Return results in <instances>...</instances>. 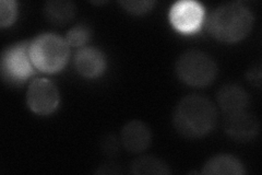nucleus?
<instances>
[{"label":"nucleus","mask_w":262,"mask_h":175,"mask_svg":"<svg viewBox=\"0 0 262 175\" xmlns=\"http://www.w3.org/2000/svg\"><path fill=\"white\" fill-rule=\"evenodd\" d=\"M217 102L225 114H233L246 110L249 96L241 86L226 85L219 90Z\"/></svg>","instance_id":"nucleus-11"},{"label":"nucleus","mask_w":262,"mask_h":175,"mask_svg":"<svg viewBox=\"0 0 262 175\" xmlns=\"http://www.w3.org/2000/svg\"><path fill=\"white\" fill-rule=\"evenodd\" d=\"M202 173L210 175H242L246 173V170L237 158L231 154H219L204 164Z\"/></svg>","instance_id":"nucleus-12"},{"label":"nucleus","mask_w":262,"mask_h":175,"mask_svg":"<svg viewBox=\"0 0 262 175\" xmlns=\"http://www.w3.org/2000/svg\"><path fill=\"white\" fill-rule=\"evenodd\" d=\"M174 126L186 138H200L208 135L217 123L215 105L206 96L191 94L180 100L177 104Z\"/></svg>","instance_id":"nucleus-1"},{"label":"nucleus","mask_w":262,"mask_h":175,"mask_svg":"<svg viewBox=\"0 0 262 175\" xmlns=\"http://www.w3.org/2000/svg\"><path fill=\"white\" fill-rule=\"evenodd\" d=\"M46 19L55 26H63L70 22L76 14V6L67 0H49L44 5Z\"/></svg>","instance_id":"nucleus-13"},{"label":"nucleus","mask_w":262,"mask_h":175,"mask_svg":"<svg viewBox=\"0 0 262 175\" xmlns=\"http://www.w3.org/2000/svg\"><path fill=\"white\" fill-rule=\"evenodd\" d=\"M247 79L251 83V85L256 86L257 88L260 87V83H261V67H260V65L253 66V68H251L248 71Z\"/></svg>","instance_id":"nucleus-19"},{"label":"nucleus","mask_w":262,"mask_h":175,"mask_svg":"<svg viewBox=\"0 0 262 175\" xmlns=\"http://www.w3.org/2000/svg\"><path fill=\"white\" fill-rule=\"evenodd\" d=\"M75 66L82 76L95 78L104 72L106 60L100 49L95 47H84L76 54Z\"/></svg>","instance_id":"nucleus-10"},{"label":"nucleus","mask_w":262,"mask_h":175,"mask_svg":"<svg viewBox=\"0 0 262 175\" xmlns=\"http://www.w3.org/2000/svg\"><path fill=\"white\" fill-rule=\"evenodd\" d=\"M151 131L140 121L128 122L121 129V144L129 152L140 153L151 145Z\"/></svg>","instance_id":"nucleus-9"},{"label":"nucleus","mask_w":262,"mask_h":175,"mask_svg":"<svg viewBox=\"0 0 262 175\" xmlns=\"http://www.w3.org/2000/svg\"><path fill=\"white\" fill-rule=\"evenodd\" d=\"M101 149L102 151L108 157H113L118 152L119 150V141L114 135H106L101 140Z\"/></svg>","instance_id":"nucleus-18"},{"label":"nucleus","mask_w":262,"mask_h":175,"mask_svg":"<svg viewBox=\"0 0 262 175\" xmlns=\"http://www.w3.org/2000/svg\"><path fill=\"white\" fill-rule=\"evenodd\" d=\"M120 5L130 13L142 14L152 9L154 2H151V0H127V2H120Z\"/></svg>","instance_id":"nucleus-17"},{"label":"nucleus","mask_w":262,"mask_h":175,"mask_svg":"<svg viewBox=\"0 0 262 175\" xmlns=\"http://www.w3.org/2000/svg\"><path fill=\"white\" fill-rule=\"evenodd\" d=\"M203 15V7L199 3L184 0L171 7L169 18L175 29L180 32L190 33L200 28Z\"/></svg>","instance_id":"nucleus-7"},{"label":"nucleus","mask_w":262,"mask_h":175,"mask_svg":"<svg viewBox=\"0 0 262 175\" xmlns=\"http://www.w3.org/2000/svg\"><path fill=\"white\" fill-rule=\"evenodd\" d=\"M253 24V14L242 3H228L220 6L209 18L208 28L213 37L235 43L249 34Z\"/></svg>","instance_id":"nucleus-2"},{"label":"nucleus","mask_w":262,"mask_h":175,"mask_svg":"<svg viewBox=\"0 0 262 175\" xmlns=\"http://www.w3.org/2000/svg\"><path fill=\"white\" fill-rule=\"evenodd\" d=\"M31 42H20L6 48L2 55V74L5 81L11 85H20L29 79L34 65L30 55Z\"/></svg>","instance_id":"nucleus-5"},{"label":"nucleus","mask_w":262,"mask_h":175,"mask_svg":"<svg viewBox=\"0 0 262 175\" xmlns=\"http://www.w3.org/2000/svg\"><path fill=\"white\" fill-rule=\"evenodd\" d=\"M133 174H170L171 171L166 163L155 157H142L136 159L131 164Z\"/></svg>","instance_id":"nucleus-14"},{"label":"nucleus","mask_w":262,"mask_h":175,"mask_svg":"<svg viewBox=\"0 0 262 175\" xmlns=\"http://www.w3.org/2000/svg\"><path fill=\"white\" fill-rule=\"evenodd\" d=\"M176 73L188 86L202 88L214 81L217 66L208 54L193 49L180 55L176 63Z\"/></svg>","instance_id":"nucleus-4"},{"label":"nucleus","mask_w":262,"mask_h":175,"mask_svg":"<svg viewBox=\"0 0 262 175\" xmlns=\"http://www.w3.org/2000/svg\"><path fill=\"white\" fill-rule=\"evenodd\" d=\"M16 3L13 0H2L0 2V26L9 27L16 18Z\"/></svg>","instance_id":"nucleus-16"},{"label":"nucleus","mask_w":262,"mask_h":175,"mask_svg":"<svg viewBox=\"0 0 262 175\" xmlns=\"http://www.w3.org/2000/svg\"><path fill=\"white\" fill-rule=\"evenodd\" d=\"M224 128L233 139L248 141L259 131V121L255 115L246 110L233 114H226Z\"/></svg>","instance_id":"nucleus-8"},{"label":"nucleus","mask_w":262,"mask_h":175,"mask_svg":"<svg viewBox=\"0 0 262 175\" xmlns=\"http://www.w3.org/2000/svg\"><path fill=\"white\" fill-rule=\"evenodd\" d=\"M27 102L32 112L49 115L59 104V92L54 83L45 78L33 80L28 89Z\"/></svg>","instance_id":"nucleus-6"},{"label":"nucleus","mask_w":262,"mask_h":175,"mask_svg":"<svg viewBox=\"0 0 262 175\" xmlns=\"http://www.w3.org/2000/svg\"><path fill=\"white\" fill-rule=\"evenodd\" d=\"M30 55L34 67L43 72L61 70L69 58V45L54 33H44L31 42Z\"/></svg>","instance_id":"nucleus-3"},{"label":"nucleus","mask_w":262,"mask_h":175,"mask_svg":"<svg viewBox=\"0 0 262 175\" xmlns=\"http://www.w3.org/2000/svg\"><path fill=\"white\" fill-rule=\"evenodd\" d=\"M90 35H91V31H90L89 27L83 26V24H79V26L73 27L67 32L64 40L68 45L83 46L89 41Z\"/></svg>","instance_id":"nucleus-15"}]
</instances>
